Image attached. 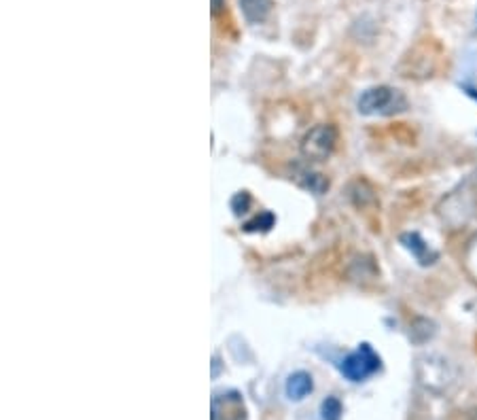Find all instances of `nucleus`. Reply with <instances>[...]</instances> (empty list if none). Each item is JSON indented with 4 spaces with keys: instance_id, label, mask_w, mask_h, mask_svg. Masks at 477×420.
I'll use <instances>...</instances> for the list:
<instances>
[{
    "instance_id": "obj_1",
    "label": "nucleus",
    "mask_w": 477,
    "mask_h": 420,
    "mask_svg": "<svg viewBox=\"0 0 477 420\" xmlns=\"http://www.w3.org/2000/svg\"><path fill=\"white\" fill-rule=\"evenodd\" d=\"M410 102L405 98V94L397 88L390 86H378V88H369L365 92H361L359 100H357V108L361 115L367 117H390V115H399L403 111H407Z\"/></svg>"
},
{
    "instance_id": "obj_2",
    "label": "nucleus",
    "mask_w": 477,
    "mask_h": 420,
    "mask_svg": "<svg viewBox=\"0 0 477 420\" xmlns=\"http://www.w3.org/2000/svg\"><path fill=\"white\" fill-rule=\"evenodd\" d=\"M382 367V361L378 353L369 344H361L355 353H350L339 365L341 373L348 378L350 382H363L369 375H373Z\"/></svg>"
},
{
    "instance_id": "obj_3",
    "label": "nucleus",
    "mask_w": 477,
    "mask_h": 420,
    "mask_svg": "<svg viewBox=\"0 0 477 420\" xmlns=\"http://www.w3.org/2000/svg\"><path fill=\"white\" fill-rule=\"evenodd\" d=\"M337 143V132L333 125H316L301 140V153L312 161H325Z\"/></svg>"
},
{
    "instance_id": "obj_4",
    "label": "nucleus",
    "mask_w": 477,
    "mask_h": 420,
    "mask_svg": "<svg viewBox=\"0 0 477 420\" xmlns=\"http://www.w3.org/2000/svg\"><path fill=\"white\" fill-rule=\"evenodd\" d=\"M399 240H401L403 248L410 250L412 257H414L420 266H432V264H435V261L439 259L437 250H432L418 234H403Z\"/></svg>"
},
{
    "instance_id": "obj_5",
    "label": "nucleus",
    "mask_w": 477,
    "mask_h": 420,
    "mask_svg": "<svg viewBox=\"0 0 477 420\" xmlns=\"http://www.w3.org/2000/svg\"><path fill=\"white\" fill-rule=\"evenodd\" d=\"M314 389V382H312V375L306 373V371H295L289 375L286 380V395L289 399L293 401H301L303 397H308Z\"/></svg>"
},
{
    "instance_id": "obj_6",
    "label": "nucleus",
    "mask_w": 477,
    "mask_h": 420,
    "mask_svg": "<svg viewBox=\"0 0 477 420\" xmlns=\"http://www.w3.org/2000/svg\"><path fill=\"white\" fill-rule=\"evenodd\" d=\"M272 0H240V11L248 24H261L270 15Z\"/></svg>"
},
{
    "instance_id": "obj_7",
    "label": "nucleus",
    "mask_w": 477,
    "mask_h": 420,
    "mask_svg": "<svg viewBox=\"0 0 477 420\" xmlns=\"http://www.w3.org/2000/svg\"><path fill=\"white\" fill-rule=\"evenodd\" d=\"M343 414V407H341V401L337 397H327L321 405V416L323 420H339Z\"/></svg>"
},
{
    "instance_id": "obj_8",
    "label": "nucleus",
    "mask_w": 477,
    "mask_h": 420,
    "mask_svg": "<svg viewBox=\"0 0 477 420\" xmlns=\"http://www.w3.org/2000/svg\"><path fill=\"white\" fill-rule=\"evenodd\" d=\"M274 227V215L272 213H261L259 217H254L252 221H248L244 225L246 232H268Z\"/></svg>"
},
{
    "instance_id": "obj_9",
    "label": "nucleus",
    "mask_w": 477,
    "mask_h": 420,
    "mask_svg": "<svg viewBox=\"0 0 477 420\" xmlns=\"http://www.w3.org/2000/svg\"><path fill=\"white\" fill-rule=\"evenodd\" d=\"M303 177H306V181H303L301 185L306 187V189H310V191H314V193H323V191L329 187V181H327L323 175L308 172V175H303Z\"/></svg>"
},
{
    "instance_id": "obj_10",
    "label": "nucleus",
    "mask_w": 477,
    "mask_h": 420,
    "mask_svg": "<svg viewBox=\"0 0 477 420\" xmlns=\"http://www.w3.org/2000/svg\"><path fill=\"white\" fill-rule=\"evenodd\" d=\"M248 206H250V197H248V193H238L236 197H234V202H232V208H234V213L236 215H244L246 210H248Z\"/></svg>"
},
{
    "instance_id": "obj_11",
    "label": "nucleus",
    "mask_w": 477,
    "mask_h": 420,
    "mask_svg": "<svg viewBox=\"0 0 477 420\" xmlns=\"http://www.w3.org/2000/svg\"><path fill=\"white\" fill-rule=\"evenodd\" d=\"M225 5V0H212V13H219Z\"/></svg>"
}]
</instances>
